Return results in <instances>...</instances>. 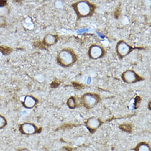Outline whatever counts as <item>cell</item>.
<instances>
[{"label":"cell","mask_w":151,"mask_h":151,"mask_svg":"<svg viewBox=\"0 0 151 151\" xmlns=\"http://www.w3.org/2000/svg\"><path fill=\"white\" fill-rule=\"evenodd\" d=\"M74 7L80 17H86L91 15L95 8L93 4L87 1H82L76 3Z\"/></svg>","instance_id":"cell-1"},{"label":"cell","mask_w":151,"mask_h":151,"mask_svg":"<svg viewBox=\"0 0 151 151\" xmlns=\"http://www.w3.org/2000/svg\"><path fill=\"white\" fill-rule=\"evenodd\" d=\"M59 63L68 67L74 63L76 60V56L73 51L67 49L64 50L60 54L58 58Z\"/></svg>","instance_id":"cell-2"},{"label":"cell","mask_w":151,"mask_h":151,"mask_svg":"<svg viewBox=\"0 0 151 151\" xmlns=\"http://www.w3.org/2000/svg\"><path fill=\"white\" fill-rule=\"evenodd\" d=\"M89 57L91 59H97L104 55L105 51L103 47L99 45H92L89 50Z\"/></svg>","instance_id":"cell-3"},{"label":"cell","mask_w":151,"mask_h":151,"mask_svg":"<svg viewBox=\"0 0 151 151\" xmlns=\"http://www.w3.org/2000/svg\"><path fill=\"white\" fill-rule=\"evenodd\" d=\"M132 50V47L124 41H119L117 45V52L120 57L127 55Z\"/></svg>","instance_id":"cell-4"},{"label":"cell","mask_w":151,"mask_h":151,"mask_svg":"<svg viewBox=\"0 0 151 151\" xmlns=\"http://www.w3.org/2000/svg\"><path fill=\"white\" fill-rule=\"evenodd\" d=\"M20 129L22 133L26 135L35 134L37 131L36 126L31 123H24L21 126Z\"/></svg>","instance_id":"cell-5"},{"label":"cell","mask_w":151,"mask_h":151,"mask_svg":"<svg viewBox=\"0 0 151 151\" xmlns=\"http://www.w3.org/2000/svg\"><path fill=\"white\" fill-rule=\"evenodd\" d=\"M23 103L25 107L30 109L33 108L36 105L37 101L32 96H27L24 97Z\"/></svg>","instance_id":"cell-6"},{"label":"cell","mask_w":151,"mask_h":151,"mask_svg":"<svg viewBox=\"0 0 151 151\" xmlns=\"http://www.w3.org/2000/svg\"><path fill=\"white\" fill-rule=\"evenodd\" d=\"M0 51L3 52L4 54H9L11 52L12 50L9 47H4V46H1Z\"/></svg>","instance_id":"cell-7"},{"label":"cell","mask_w":151,"mask_h":151,"mask_svg":"<svg viewBox=\"0 0 151 151\" xmlns=\"http://www.w3.org/2000/svg\"><path fill=\"white\" fill-rule=\"evenodd\" d=\"M120 127L122 129L124 130V131H127V132H130L132 129L131 125H128V124L121 125Z\"/></svg>","instance_id":"cell-8"},{"label":"cell","mask_w":151,"mask_h":151,"mask_svg":"<svg viewBox=\"0 0 151 151\" xmlns=\"http://www.w3.org/2000/svg\"><path fill=\"white\" fill-rule=\"evenodd\" d=\"M6 121L4 117L0 116V129L4 127L6 125Z\"/></svg>","instance_id":"cell-9"},{"label":"cell","mask_w":151,"mask_h":151,"mask_svg":"<svg viewBox=\"0 0 151 151\" xmlns=\"http://www.w3.org/2000/svg\"><path fill=\"white\" fill-rule=\"evenodd\" d=\"M68 105L70 107L74 108L75 105L74 100L73 98H70L68 101Z\"/></svg>","instance_id":"cell-10"},{"label":"cell","mask_w":151,"mask_h":151,"mask_svg":"<svg viewBox=\"0 0 151 151\" xmlns=\"http://www.w3.org/2000/svg\"><path fill=\"white\" fill-rule=\"evenodd\" d=\"M6 2L4 1H0V6H4L6 4Z\"/></svg>","instance_id":"cell-11"},{"label":"cell","mask_w":151,"mask_h":151,"mask_svg":"<svg viewBox=\"0 0 151 151\" xmlns=\"http://www.w3.org/2000/svg\"><path fill=\"white\" fill-rule=\"evenodd\" d=\"M19 151H31L29 150L27 148H23L20 150Z\"/></svg>","instance_id":"cell-12"},{"label":"cell","mask_w":151,"mask_h":151,"mask_svg":"<svg viewBox=\"0 0 151 151\" xmlns=\"http://www.w3.org/2000/svg\"><path fill=\"white\" fill-rule=\"evenodd\" d=\"M60 151H69L68 149L66 148H63L60 150Z\"/></svg>","instance_id":"cell-13"}]
</instances>
